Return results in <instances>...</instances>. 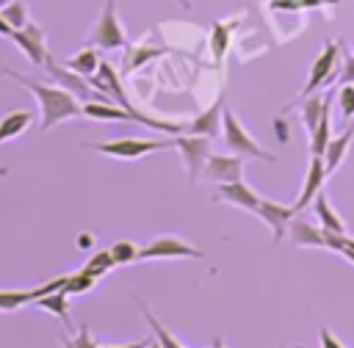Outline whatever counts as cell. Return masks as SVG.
<instances>
[{
    "label": "cell",
    "instance_id": "2e32d148",
    "mask_svg": "<svg viewBox=\"0 0 354 348\" xmlns=\"http://www.w3.org/2000/svg\"><path fill=\"white\" fill-rule=\"evenodd\" d=\"M299 105H301V124H304V130H307V133H313V130H315V124L321 122L324 110H329V108H332V91H329L326 97L310 94V97H304Z\"/></svg>",
    "mask_w": 354,
    "mask_h": 348
},
{
    "label": "cell",
    "instance_id": "9a60e30c",
    "mask_svg": "<svg viewBox=\"0 0 354 348\" xmlns=\"http://www.w3.org/2000/svg\"><path fill=\"white\" fill-rule=\"evenodd\" d=\"M288 240H290V246L324 249V226H313L310 221L293 215V218H290V226H288Z\"/></svg>",
    "mask_w": 354,
    "mask_h": 348
},
{
    "label": "cell",
    "instance_id": "44dd1931",
    "mask_svg": "<svg viewBox=\"0 0 354 348\" xmlns=\"http://www.w3.org/2000/svg\"><path fill=\"white\" fill-rule=\"evenodd\" d=\"M33 304H39L41 309H47V312L58 315V318H61V320L69 326V296L64 293V287H61V290H53V293L39 296Z\"/></svg>",
    "mask_w": 354,
    "mask_h": 348
},
{
    "label": "cell",
    "instance_id": "4316f807",
    "mask_svg": "<svg viewBox=\"0 0 354 348\" xmlns=\"http://www.w3.org/2000/svg\"><path fill=\"white\" fill-rule=\"evenodd\" d=\"M0 14H3V19L14 28V30H19V28H25L30 19H28V8L19 3V0H11V3H6L3 8H0Z\"/></svg>",
    "mask_w": 354,
    "mask_h": 348
},
{
    "label": "cell",
    "instance_id": "d6a6232c",
    "mask_svg": "<svg viewBox=\"0 0 354 348\" xmlns=\"http://www.w3.org/2000/svg\"><path fill=\"white\" fill-rule=\"evenodd\" d=\"M160 52H166V50H163V47H158V50H144V52H138L136 58H130V61H127V69H136V66H141L147 58H152V55H160Z\"/></svg>",
    "mask_w": 354,
    "mask_h": 348
},
{
    "label": "cell",
    "instance_id": "30bf717a",
    "mask_svg": "<svg viewBox=\"0 0 354 348\" xmlns=\"http://www.w3.org/2000/svg\"><path fill=\"white\" fill-rule=\"evenodd\" d=\"M202 177L213 185L243 180V157L241 155H210L202 168Z\"/></svg>",
    "mask_w": 354,
    "mask_h": 348
},
{
    "label": "cell",
    "instance_id": "e0dca14e",
    "mask_svg": "<svg viewBox=\"0 0 354 348\" xmlns=\"http://www.w3.org/2000/svg\"><path fill=\"white\" fill-rule=\"evenodd\" d=\"M221 108H224V99L213 102L205 113H199L191 124H188V133L194 135H207V138H216L218 135V122H221Z\"/></svg>",
    "mask_w": 354,
    "mask_h": 348
},
{
    "label": "cell",
    "instance_id": "6da1fadb",
    "mask_svg": "<svg viewBox=\"0 0 354 348\" xmlns=\"http://www.w3.org/2000/svg\"><path fill=\"white\" fill-rule=\"evenodd\" d=\"M6 77L22 83L36 99H39V110H41V130H50L66 119H77L83 116V102L75 99L66 88L61 86H50V83H41V80H33V77H25V75H17L11 69H3Z\"/></svg>",
    "mask_w": 354,
    "mask_h": 348
},
{
    "label": "cell",
    "instance_id": "ba28073f",
    "mask_svg": "<svg viewBox=\"0 0 354 348\" xmlns=\"http://www.w3.org/2000/svg\"><path fill=\"white\" fill-rule=\"evenodd\" d=\"M254 215L271 229V238L274 243H282V238H288V226H290V218L296 215L293 204H279V202H271V199H260Z\"/></svg>",
    "mask_w": 354,
    "mask_h": 348
},
{
    "label": "cell",
    "instance_id": "5b68a950",
    "mask_svg": "<svg viewBox=\"0 0 354 348\" xmlns=\"http://www.w3.org/2000/svg\"><path fill=\"white\" fill-rule=\"evenodd\" d=\"M44 72L50 75V80H53L55 86L66 88V91H69L75 99H80V102H111L102 91H97V88L91 86L88 77L72 72L66 64H58L53 55H47V61H44Z\"/></svg>",
    "mask_w": 354,
    "mask_h": 348
},
{
    "label": "cell",
    "instance_id": "277c9868",
    "mask_svg": "<svg viewBox=\"0 0 354 348\" xmlns=\"http://www.w3.org/2000/svg\"><path fill=\"white\" fill-rule=\"evenodd\" d=\"M86 149H94L100 155L108 157H119V160H136L144 157L149 152H160L174 146L171 138H113V141H94V144H83Z\"/></svg>",
    "mask_w": 354,
    "mask_h": 348
},
{
    "label": "cell",
    "instance_id": "f546056e",
    "mask_svg": "<svg viewBox=\"0 0 354 348\" xmlns=\"http://www.w3.org/2000/svg\"><path fill=\"white\" fill-rule=\"evenodd\" d=\"M210 44H213V61L218 64L227 52V28H221L218 22L213 25V36H210Z\"/></svg>",
    "mask_w": 354,
    "mask_h": 348
},
{
    "label": "cell",
    "instance_id": "d4e9b609",
    "mask_svg": "<svg viewBox=\"0 0 354 348\" xmlns=\"http://www.w3.org/2000/svg\"><path fill=\"white\" fill-rule=\"evenodd\" d=\"M113 265H116V262H113L111 251L105 249V251H94V254L88 257V262L83 265V271H86V273H91L94 279H100V276H105V273H108Z\"/></svg>",
    "mask_w": 354,
    "mask_h": 348
},
{
    "label": "cell",
    "instance_id": "4fadbf2b",
    "mask_svg": "<svg viewBox=\"0 0 354 348\" xmlns=\"http://www.w3.org/2000/svg\"><path fill=\"white\" fill-rule=\"evenodd\" d=\"M64 282H66V276H58V279H50L47 284L33 287V290H0V312H17L19 307L33 304L39 296L53 293V290H61Z\"/></svg>",
    "mask_w": 354,
    "mask_h": 348
},
{
    "label": "cell",
    "instance_id": "7402d4cb",
    "mask_svg": "<svg viewBox=\"0 0 354 348\" xmlns=\"http://www.w3.org/2000/svg\"><path fill=\"white\" fill-rule=\"evenodd\" d=\"M66 66L83 77H91L100 66V55H97V47H83L80 52H75L72 58H66Z\"/></svg>",
    "mask_w": 354,
    "mask_h": 348
},
{
    "label": "cell",
    "instance_id": "83f0119b",
    "mask_svg": "<svg viewBox=\"0 0 354 348\" xmlns=\"http://www.w3.org/2000/svg\"><path fill=\"white\" fill-rule=\"evenodd\" d=\"M337 113L343 122H351L354 119V83H343L337 88Z\"/></svg>",
    "mask_w": 354,
    "mask_h": 348
},
{
    "label": "cell",
    "instance_id": "484cf974",
    "mask_svg": "<svg viewBox=\"0 0 354 348\" xmlns=\"http://www.w3.org/2000/svg\"><path fill=\"white\" fill-rule=\"evenodd\" d=\"M94 282H97V279L80 268V271H75V273H66V282H64V293H66V296H77V293H86V290H91V287H94Z\"/></svg>",
    "mask_w": 354,
    "mask_h": 348
},
{
    "label": "cell",
    "instance_id": "7a4b0ae2",
    "mask_svg": "<svg viewBox=\"0 0 354 348\" xmlns=\"http://www.w3.org/2000/svg\"><path fill=\"white\" fill-rule=\"evenodd\" d=\"M221 122H224V144H227V149H230L232 155L254 157V160H268V163L277 160V155H271L268 149H263V146L249 135V130L235 119V113L230 110L227 102H224V108H221Z\"/></svg>",
    "mask_w": 354,
    "mask_h": 348
},
{
    "label": "cell",
    "instance_id": "60d3db41",
    "mask_svg": "<svg viewBox=\"0 0 354 348\" xmlns=\"http://www.w3.org/2000/svg\"><path fill=\"white\" fill-rule=\"evenodd\" d=\"M6 3H11V0H0V8H3V6H6Z\"/></svg>",
    "mask_w": 354,
    "mask_h": 348
},
{
    "label": "cell",
    "instance_id": "3957f363",
    "mask_svg": "<svg viewBox=\"0 0 354 348\" xmlns=\"http://www.w3.org/2000/svg\"><path fill=\"white\" fill-rule=\"evenodd\" d=\"M337 55H340V44L337 41H326L324 44V50L318 52V58L313 61V66H310V75H307V83L301 86V91H299V97L288 105V108H293V105H299L304 97H310V94H318V88H324V86H329V83H335V77H337V69H340V64H337Z\"/></svg>",
    "mask_w": 354,
    "mask_h": 348
},
{
    "label": "cell",
    "instance_id": "4dcf8cb0",
    "mask_svg": "<svg viewBox=\"0 0 354 348\" xmlns=\"http://www.w3.org/2000/svg\"><path fill=\"white\" fill-rule=\"evenodd\" d=\"M337 86L343 83H354V55L348 50H343V66L337 69V77H335Z\"/></svg>",
    "mask_w": 354,
    "mask_h": 348
},
{
    "label": "cell",
    "instance_id": "9c48e42d",
    "mask_svg": "<svg viewBox=\"0 0 354 348\" xmlns=\"http://www.w3.org/2000/svg\"><path fill=\"white\" fill-rule=\"evenodd\" d=\"M158 257H194L196 260V257H202V251L177 235H163L138 251V260H158Z\"/></svg>",
    "mask_w": 354,
    "mask_h": 348
},
{
    "label": "cell",
    "instance_id": "52a82bcc",
    "mask_svg": "<svg viewBox=\"0 0 354 348\" xmlns=\"http://www.w3.org/2000/svg\"><path fill=\"white\" fill-rule=\"evenodd\" d=\"M171 144H174V149H180V155H183V163H185V168H188V180L196 182V180L202 177V168H205L207 157H210V138L191 133V135H174Z\"/></svg>",
    "mask_w": 354,
    "mask_h": 348
},
{
    "label": "cell",
    "instance_id": "cb8c5ba5",
    "mask_svg": "<svg viewBox=\"0 0 354 348\" xmlns=\"http://www.w3.org/2000/svg\"><path fill=\"white\" fill-rule=\"evenodd\" d=\"M310 135V155H324V149H326V144L332 141V124H329V110H324V116H321V122L315 124V130L313 133H307Z\"/></svg>",
    "mask_w": 354,
    "mask_h": 348
},
{
    "label": "cell",
    "instance_id": "d6986e66",
    "mask_svg": "<svg viewBox=\"0 0 354 348\" xmlns=\"http://www.w3.org/2000/svg\"><path fill=\"white\" fill-rule=\"evenodd\" d=\"M313 210H315V215H318V221H321V226L324 229H329V232H337V235H346V226H343V218L337 215V210L332 207V202L318 191V196L313 199Z\"/></svg>",
    "mask_w": 354,
    "mask_h": 348
},
{
    "label": "cell",
    "instance_id": "d590c367",
    "mask_svg": "<svg viewBox=\"0 0 354 348\" xmlns=\"http://www.w3.org/2000/svg\"><path fill=\"white\" fill-rule=\"evenodd\" d=\"M346 260H351L354 262V238H346V246H343V251H340Z\"/></svg>",
    "mask_w": 354,
    "mask_h": 348
},
{
    "label": "cell",
    "instance_id": "ab89813d",
    "mask_svg": "<svg viewBox=\"0 0 354 348\" xmlns=\"http://www.w3.org/2000/svg\"><path fill=\"white\" fill-rule=\"evenodd\" d=\"M177 3H180L183 8H191V0H177Z\"/></svg>",
    "mask_w": 354,
    "mask_h": 348
},
{
    "label": "cell",
    "instance_id": "ac0fdd59",
    "mask_svg": "<svg viewBox=\"0 0 354 348\" xmlns=\"http://www.w3.org/2000/svg\"><path fill=\"white\" fill-rule=\"evenodd\" d=\"M351 135H354V130L351 127H346L337 138H332L329 144H326V149H324V168H326V174H332V171H337L340 168V163H343V157H346V149H348V144H351Z\"/></svg>",
    "mask_w": 354,
    "mask_h": 348
},
{
    "label": "cell",
    "instance_id": "836d02e7",
    "mask_svg": "<svg viewBox=\"0 0 354 348\" xmlns=\"http://www.w3.org/2000/svg\"><path fill=\"white\" fill-rule=\"evenodd\" d=\"M318 337H321V348H343V345L337 342V337H335L326 326H321V329H318Z\"/></svg>",
    "mask_w": 354,
    "mask_h": 348
},
{
    "label": "cell",
    "instance_id": "5bb4252c",
    "mask_svg": "<svg viewBox=\"0 0 354 348\" xmlns=\"http://www.w3.org/2000/svg\"><path fill=\"white\" fill-rule=\"evenodd\" d=\"M329 174H326V168H324V157H318V155H310V166H307V177H304V185H301V191H299V199L293 202V210L296 213H301V210H307L310 207V202L318 196V191L324 188V180H326Z\"/></svg>",
    "mask_w": 354,
    "mask_h": 348
},
{
    "label": "cell",
    "instance_id": "b9f144b4",
    "mask_svg": "<svg viewBox=\"0 0 354 348\" xmlns=\"http://www.w3.org/2000/svg\"><path fill=\"white\" fill-rule=\"evenodd\" d=\"M296 348H301V345H296Z\"/></svg>",
    "mask_w": 354,
    "mask_h": 348
},
{
    "label": "cell",
    "instance_id": "ffe728a7",
    "mask_svg": "<svg viewBox=\"0 0 354 348\" xmlns=\"http://www.w3.org/2000/svg\"><path fill=\"white\" fill-rule=\"evenodd\" d=\"M30 124H33V113H30V110H8V113L0 119V144L8 141V138L22 135Z\"/></svg>",
    "mask_w": 354,
    "mask_h": 348
},
{
    "label": "cell",
    "instance_id": "f35d334b",
    "mask_svg": "<svg viewBox=\"0 0 354 348\" xmlns=\"http://www.w3.org/2000/svg\"><path fill=\"white\" fill-rule=\"evenodd\" d=\"M210 348H224V342H221V340H218V337H216V340H213V342H210Z\"/></svg>",
    "mask_w": 354,
    "mask_h": 348
},
{
    "label": "cell",
    "instance_id": "8d00e7d4",
    "mask_svg": "<svg viewBox=\"0 0 354 348\" xmlns=\"http://www.w3.org/2000/svg\"><path fill=\"white\" fill-rule=\"evenodd\" d=\"M11 33H14V28H11V25L3 19V14H0V36H8V39H11Z\"/></svg>",
    "mask_w": 354,
    "mask_h": 348
},
{
    "label": "cell",
    "instance_id": "f1b7e54d",
    "mask_svg": "<svg viewBox=\"0 0 354 348\" xmlns=\"http://www.w3.org/2000/svg\"><path fill=\"white\" fill-rule=\"evenodd\" d=\"M108 251H111V257H113L116 265H127V262L138 260V251H141V249H138L133 240H116Z\"/></svg>",
    "mask_w": 354,
    "mask_h": 348
},
{
    "label": "cell",
    "instance_id": "e575fe53",
    "mask_svg": "<svg viewBox=\"0 0 354 348\" xmlns=\"http://www.w3.org/2000/svg\"><path fill=\"white\" fill-rule=\"evenodd\" d=\"M152 337H147V340H138V342H127V345H97V348H147V342H149Z\"/></svg>",
    "mask_w": 354,
    "mask_h": 348
},
{
    "label": "cell",
    "instance_id": "74e56055",
    "mask_svg": "<svg viewBox=\"0 0 354 348\" xmlns=\"http://www.w3.org/2000/svg\"><path fill=\"white\" fill-rule=\"evenodd\" d=\"M147 348H160V342H158V340H155V337H152V340H149V342H147Z\"/></svg>",
    "mask_w": 354,
    "mask_h": 348
},
{
    "label": "cell",
    "instance_id": "7c38bea8",
    "mask_svg": "<svg viewBox=\"0 0 354 348\" xmlns=\"http://www.w3.org/2000/svg\"><path fill=\"white\" fill-rule=\"evenodd\" d=\"M213 199H216V202H224V204H232V207H238V210L254 213L263 196H260L254 188H249L243 180H235V182H221V185H216Z\"/></svg>",
    "mask_w": 354,
    "mask_h": 348
},
{
    "label": "cell",
    "instance_id": "8fae6325",
    "mask_svg": "<svg viewBox=\"0 0 354 348\" xmlns=\"http://www.w3.org/2000/svg\"><path fill=\"white\" fill-rule=\"evenodd\" d=\"M11 39H14V44L25 52V58L33 66H44V61H47L50 52H47V44H44V33H41V28L36 22H28L25 28L14 30Z\"/></svg>",
    "mask_w": 354,
    "mask_h": 348
},
{
    "label": "cell",
    "instance_id": "8992f818",
    "mask_svg": "<svg viewBox=\"0 0 354 348\" xmlns=\"http://www.w3.org/2000/svg\"><path fill=\"white\" fill-rule=\"evenodd\" d=\"M86 41L91 47H100V50H122V47H127V39H124V30H122V22H119V14H116V0H105L102 11L97 17V25L91 28Z\"/></svg>",
    "mask_w": 354,
    "mask_h": 348
},
{
    "label": "cell",
    "instance_id": "603a6c76",
    "mask_svg": "<svg viewBox=\"0 0 354 348\" xmlns=\"http://www.w3.org/2000/svg\"><path fill=\"white\" fill-rule=\"evenodd\" d=\"M136 304L141 307V312H144V318H147V323H149V329H152L155 340L160 342V348H185V345H180V342L174 340V334H171V331H169V329H166V326H163V323H160V320L152 315V309H149V307H147L141 298H136Z\"/></svg>",
    "mask_w": 354,
    "mask_h": 348
},
{
    "label": "cell",
    "instance_id": "1f68e13d",
    "mask_svg": "<svg viewBox=\"0 0 354 348\" xmlns=\"http://www.w3.org/2000/svg\"><path fill=\"white\" fill-rule=\"evenodd\" d=\"M64 348H97V345H94V340H91L88 329L83 326V329L77 331V337H75V340H64Z\"/></svg>",
    "mask_w": 354,
    "mask_h": 348
}]
</instances>
